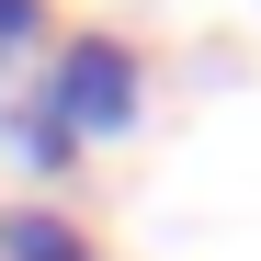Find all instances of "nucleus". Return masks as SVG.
Masks as SVG:
<instances>
[{
    "label": "nucleus",
    "mask_w": 261,
    "mask_h": 261,
    "mask_svg": "<svg viewBox=\"0 0 261 261\" xmlns=\"http://www.w3.org/2000/svg\"><path fill=\"white\" fill-rule=\"evenodd\" d=\"M23 102L46 114L68 148H102V137H125V125L148 114V68H137L125 34H57V46H46V80H34Z\"/></svg>",
    "instance_id": "obj_1"
},
{
    "label": "nucleus",
    "mask_w": 261,
    "mask_h": 261,
    "mask_svg": "<svg viewBox=\"0 0 261 261\" xmlns=\"http://www.w3.org/2000/svg\"><path fill=\"white\" fill-rule=\"evenodd\" d=\"M0 261H102V250L80 239V216H57V204H0Z\"/></svg>",
    "instance_id": "obj_2"
},
{
    "label": "nucleus",
    "mask_w": 261,
    "mask_h": 261,
    "mask_svg": "<svg viewBox=\"0 0 261 261\" xmlns=\"http://www.w3.org/2000/svg\"><path fill=\"white\" fill-rule=\"evenodd\" d=\"M0 137H12V159H23V170H80V148H68L57 125L23 102V91H12V114H0Z\"/></svg>",
    "instance_id": "obj_3"
},
{
    "label": "nucleus",
    "mask_w": 261,
    "mask_h": 261,
    "mask_svg": "<svg viewBox=\"0 0 261 261\" xmlns=\"http://www.w3.org/2000/svg\"><path fill=\"white\" fill-rule=\"evenodd\" d=\"M46 46V0H0V68Z\"/></svg>",
    "instance_id": "obj_4"
}]
</instances>
